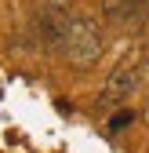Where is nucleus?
<instances>
[{
  "mask_svg": "<svg viewBox=\"0 0 149 153\" xmlns=\"http://www.w3.org/2000/svg\"><path fill=\"white\" fill-rule=\"evenodd\" d=\"M66 4H69V0H47V7H58V11H62Z\"/></svg>",
  "mask_w": 149,
  "mask_h": 153,
  "instance_id": "obj_5",
  "label": "nucleus"
},
{
  "mask_svg": "<svg viewBox=\"0 0 149 153\" xmlns=\"http://www.w3.org/2000/svg\"><path fill=\"white\" fill-rule=\"evenodd\" d=\"M138 84H142V66H138V55H131L127 62H120L113 73L105 76V88H102L98 106H102V109H113V106H117V102H124V99H127V95H131Z\"/></svg>",
  "mask_w": 149,
  "mask_h": 153,
  "instance_id": "obj_2",
  "label": "nucleus"
},
{
  "mask_svg": "<svg viewBox=\"0 0 149 153\" xmlns=\"http://www.w3.org/2000/svg\"><path fill=\"white\" fill-rule=\"evenodd\" d=\"M66 26H69V15H62L58 7H40L36 18H33L36 48H44V51H62V44H66Z\"/></svg>",
  "mask_w": 149,
  "mask_h": 153,
  "instance_id": "obj_3",
  "label": "nucleus"
},
{
  "mask_svg": "<svg viewBox=\"0 0 149 153\" xmlns=\"http://www.w3.org/2000/svg\"><path fill=\"white\" fill-rule=\"evenodd\" d=\"M62 55H66V62L77 66V69H91V66L102 59V29L95 26V18H87V15H69Z\"/></svg>",
  "mask_w": 149,
  "mask_h": 153,
  "instance_id": "obj_1",
  "label": "nucleus"
},
{
  "mask_svg": "<svg viewBox=\"0 0 149 153\" xmlns=\"http://www.w3.org/2000/svg\"><path fill=\"white\" fill-rule=\"evenodd\" d=\"M102 15L113 26H142L149 15V0H102Z\"/></svg>",
  "mask_w": 149,
  "mask_h": 153,
  "instance_id": "obj_4",
  "label": "nucleus"
}]
</instances>
